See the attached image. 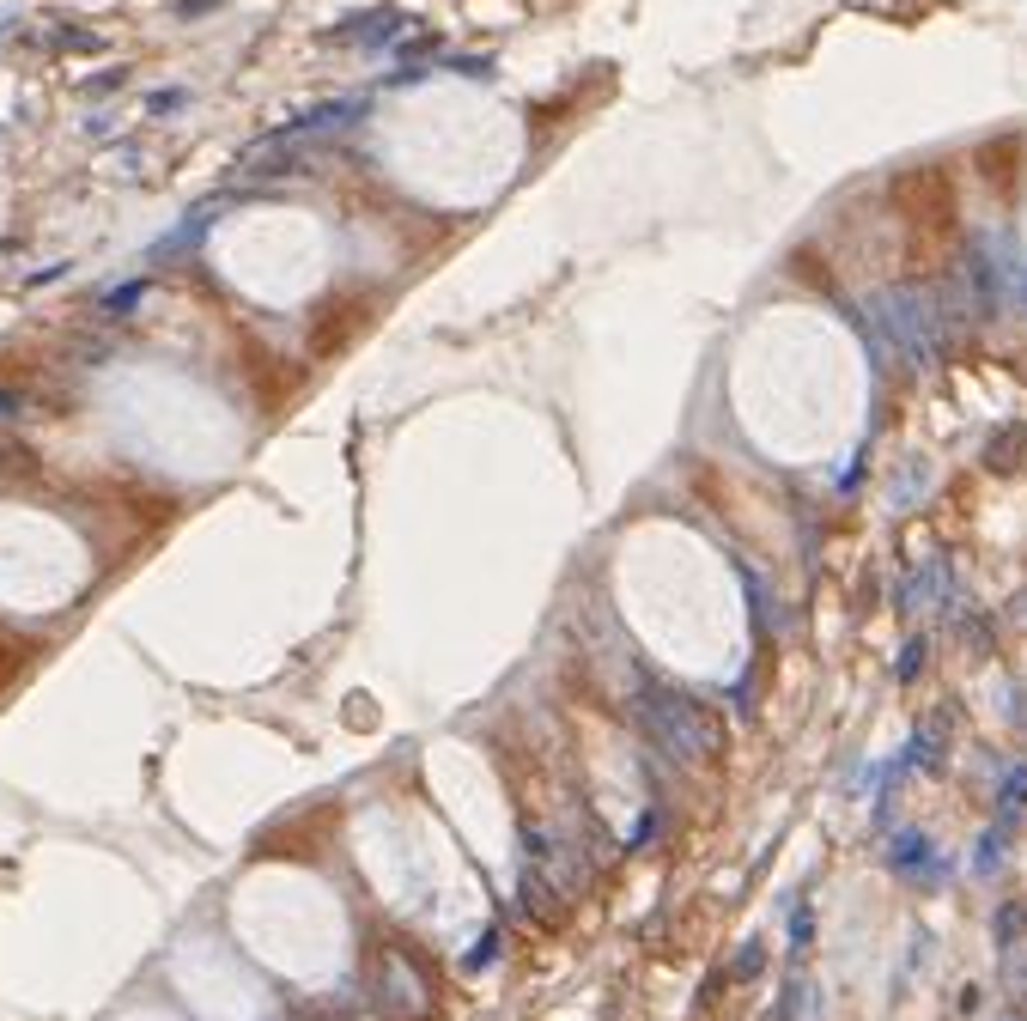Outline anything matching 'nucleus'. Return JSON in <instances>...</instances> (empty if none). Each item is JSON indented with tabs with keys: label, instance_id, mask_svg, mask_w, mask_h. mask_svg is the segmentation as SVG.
Listing matches in <instances>:
<instances>
[{
	"label": "nucleus",
	"instance_id": "f257e3e1",
	"mask_svg": "<svg viewBox=\"0 0 1027 1021\" xmlns=\"http://www.w3.org/2000/svg\"><path fill=\"white\" fill-rule=\"evenodd\" d=\"M626 724L639 730V742L657 760H669V766H711V760L724 754L718 712H711L699 693H687V687H675L663 675H639V681H632V693H626Z\"/></svg>",
	"mask_w": 1027,
	"mask_h": 1021
},
{
	"label": "nucleus",
	"instance_id": "f03ea898",
	"mask_svg": "<svg viewBox=\"0 0 1027 1021\" xmlns=\"http://www.w3.org/2000/svg\"><path fill=\"white\" fill-rule=\"evenodd\" d=\"M869 323H876V341L918 377H930L948 353L942 329H936V310H930V292L924 286H882L869 298Z\"/></svg>",
	"mask_w": 1027,
	"mask_h": 1021
},
{
	"label": "nucleus",
	"instance_id": "7ed1b4c3",
	"mask_svg": "<svg viewBox=\"0 0 1027 1021\" xmlns=\"http://www.w3.org/2000/svg\"><path fill=\"white\" fill-rule=\"evenodd\" d=\"M371 1009L389 1021H420L432 1009V979L420 973V961L408 949H383L371 967Z\"/></svg>",
	"mask_w": 1027,
	"mask_h": 1021
},
{
	"label": "nucleus",
	"instance_id": "20e7f679",
	"mask_svg": "<svg viewBox=\"0 0 1027 1021\" xmlns=\"http://www.w3.org/2000/svg\"><path fill=\"white\" fill-rule=\"evenodd\" d=\"M888 870L900 876V882H912V888H936V882H948V870H955V857H948L930 833H918V827H900L894 839H888Z\"/></svg>",
	"mask_w": 1027,
	"mask_h": 1021
},
{
	"label": "nucleus",
	"instance_id": "39448f33",
	"mask_svg": "<svg viewBox=\"0 0 1027 1021\" xmlns=\"http://www.w3.org/2000/svg\"><path fill=\"white\" fill-rule=\"evenodd\" d=\"M365 98H329V104H316V110H298L292 122H280V128H268L250 152H268V146H292V140H310V134H341V128H353V122H365Z\"/></svg>",
	"mask_w": 1027,
	"mask_h": 1021
},
{
	"label": "nucleus",
	"instance_id": "423d86ee",
	"mask_svg": "<svg viewBox=\"0 0 1027 1021\" xmlns=\"http://www.w3.org/2000/svg\"><path fill=\"white\" fill-rule=\"evenodd\" d=\"M402 31H408V13H395V7H371V13H353V19L329 25V31H323V43H353V49H365V55H389L395 43H402Z\"/></svg>",
	"mask_w": 1027,
	"mask_h": 1021
},
{
	"label": "nucleus",
	"instance_id": "0eeeda50",
	"mask_svg": "<svg viewBox=\"0 0 1027 1021\" xmlns=\"http://www.w3.org/2000/svg\"><path fill=\"white\" fill-rule=\"evenodd\" d=\"M955 566H948V554H936V560H924L918 572H906L900 584H894V614L900 620H912L918 608H930V602H948V590H955V578H948Z\"/></svg>",
	"mask_w": 1027,
	"mask_h": 1021
},
{
	"label": "nucleus",
	"instance_id": "6e6552de",
	"mask_svg": "<svg viewBox=\"0 0 1027 1021\" xmlns=\"http://www.w3.org/2000/svg\"><path fill=\"white\" fill-rule=\"evenodd\" d=\"M948 736H955V705H936V712L912 730V742H906V754H900V766H918V772H942V760H948Z\"/></svg>",
	"mask_w": 1027,
	"mask_h": 1021
},
{
	"label": "nucleus",
	"instance_id": "1a4fd4ad",
	"mask_svg": "<svg viewBox=\"0 0 1027 1021\" xmlns=\"http://www.w3.org/2000/svg\"><path fill=\"white\" fill-rule=\"evenodd\" d=\"M517 912H529L535 924H560V912H566V894L553 888L535 863H517Z\"/></svg>",
	"mask_w": 1027,
	"mask_h": 1021
},
{
	"label": "nucleus",
	"instance_id": "9d476101",
	"mask_svg": "<svg viewBox=\"0 0 1027 1021\" xmlns=\"http://www.w3.org/2000/svg\"><path fill=\"white\" fill-rule=\"evenodd\" d=\"M924 493H930V462L924 456H912L906 468H894V481H888V505L894 511H918Z\"/></svg>",
	"mask_w": 1027,
	"mask_h": 1021
},
{
	"label": "nucleus",
	"instance_id": "9b49d317",
	"mask_svg": "<svg viewBox=\"0 0 1027 1021\" xmlns=\"http://www.w3.org/2000/svg\"><path fill=\"white\" fill-rule=\"evenodd\" d=\"M1021 456H1027V426H1003V432H991V444H985V468H991V475H1015Z\"/></svg>",
	"mask_w": 1027,
	"mask_h": 1021
},
{
	"label": "nucleus",
	"instance_id": "f8f14e48",
	"mask_svg": "<svg viewBox=\"0 0 1027 1021\" xmlns=\"http://www.w3.org/2000/svg\"><path fill=\"white\" fill-rule=\"evenodd\" d=\"M1021 809H1027V766L1015 760V766H1003V784H997V821H1003V833L1021 821Z\"/></svg>",
	"mask_w": 1027,
	"mask_h": 1021
},
{
	"label": "nucleus",
	"instance_id": "ddd939ff",
	"mask_svg": "<svg viewBox=\"0 0 1027 1021\" xmlns=\"http://www.w3.org/2000/svg\"><path fill=\"white\" fill-rule=\"evenodd\" d=\"M31 475H37V450L0 432V487H19V481H31Z\"/></svg>",
	"mask_w": 1027,
	"mask_h": 1021
},
{
	"label": "nucleus",
	"instance_id": "4468645a",
	"mask_svg": "<svg viewBox=\"0 0 1027 1021\" xmlns=\"http://www.w3.org/2000/svg\"><path fill=\"white\" fill-rule=\"evenodd\" d=\"M742 584H748V602H754V620H760V633H784V608H778L772 584H766L760 572H742Z\"/></svg>",
	"mask_w": 1027,
	"mask_h": 1021
},
{
	"label": "nucleus",
	"instance_id": "2eb2a0df",
	"mask_svg": "<svg viewBox=\"0 0 1027 1021\" xmlns=\"http://www.w3.org/2000/svg\"><path fill=\"white\" fill-rule=\"evenodd\" d=\"M924 663H930V639H924V633H912V639L894 651V669H888V675H894L900 687H912V681L924 675Z\"/></svg>",
	"mask_w": 1027,
	"mask_h": 1021
},
{
	"label": "nucleus",
	"instance_id": "dca6fc26",
	"mask_svg": "<svg viewBox=\"0 0 1027 1021\" xmlns=\"http://www.w3.org/2000/svg\"><path fill=\"white\" fill-rule=\"evenodd\" d=\"M991 936H997V949H1015L1027 936V900H1003L997 918H991Z\"/></svg>",
	"mask_w": 1027,
	"mask_h": 1021
},
{
	"label": "nucleus",
	"instance_id": "f3484780",
	"mask_svg": "<svg viewBox=\"0 0 1027 1021\" xmlns=\"http://www.w3.org/2000/svg\"><path fill=\"white\" fill-rule=\"evenodd\" d=\"M1003 857H1009V833H1003V827L979 833V845H973V876H997Z\"/></svg>",
	"mask_w": 1027,
	"mask_h": 1021
},
{
	"label": "nucleus",
	"instance_id": "a211bd4d",
	"mask_svg": "<svg viewBox=\"0 0 1027 1021\" xmlns=\"http://www.w3.org/2000/svg\"><path fill=\"white\" fill-rule=\"evenodd\" d=\"M778 1021H815V985H809V979H790V985H784Z\"/></svg>",
	"mask_w": 1027,
	"mask_h": 1021
},
{
	"label": "nucleus",
	"instance_id": "6ab92c4d",
	"mask_svg": "<svg viewBox=\"0 0 1027 1021\" xmlns=\"http://www.w3.org/2000/svg\"><path fill=\"white\" fill-rule=\"evenodd\" d=\"M49 49H67V55H98V49H104V37H98V31H86V25H61V31L49 37Z\"/></svg>",
	"mask_w": 1027,
	"mask_h": 1021
},
{
	"label": "nucleus",
	"instance_id": "aec40b11",
	"mask_svg": "<svg viewBox=\"0 0 1027 1021\" xmlns=\"http://www.w3.org/2000/svg\"><path fill=\"white\" fill-rule=\"evenodd\" d=\"M760 973H766V942H760V936H748L742 949H736V967H730V979H742V985H748V979H760Z\"/></svg>",
	"mask_w": 1027,
	"mask_h": 1021
},
{
	"label": "nucleus",
	"instance_id": "412c9836",
	"mask_svg": "<svg viewBox=\"0 0 1027 1021\" xmlns=\"http://www.w3.org/2000/svg\"><path fill=\"white\" fill-rule=\"evenodd\" d=\"M499 949H505V936H499V930H487V936H481V942H474V949L462 955V973H487V967L499 961Z\"/></svg>",
	"mask_w": 1027,
	"mask_h": 1021
},
{
	"label": "nucleus",
	"instance_id": "4be33fe9",
	"mask_svg": "<svg viewBox=\"0 0 1027 1021\" xmlns=\"http://www.w3.org/2000/svg\"><path fill=\"white\" fill-rule=\"evenodd\" d=\"M140 298H146V280H122V286L104 292V310L110 317H128V310H140Z\"/></svg>",
	"mask_w": 1027,
	"mask_h": 1021
},
{
	"label": "nucleus",
	"instance_id": "5701e85b",
	"mask_svg": "<svg viewBox=\"0 0 1027 1021\" xmlns=\"http://www.w3.org/2000/svg\"><path fill=\"white\" fill-rule=\"evenodd\" d=\"M663 815H669V809H663V803H651V809L639 815V827H632V839H626V845H632V851H645L651 839H663V827H669Z\"/></svg>",
	"mask_w": 1027,
	"mask_h": 1021
},
{
	"label": "nucleus",
	"instance_id": "b1692460",
	"mask_svg": "<svg viewBox=\"0 0 1027 1021\" xmlns=\"http://www.w3.org/2000/svg\"><path fill=\"white\" fill-rule=\"evenodd\" d=\"M183 104H189V92H183V86H171V92H152V98H146V116H177Z\"/></svg>",
	"mask_w": 1027,
	"mask_h": 1021
},
{
	"label": "nucleus",
	"instance_id": "393cba45",
	"mask_svg": "<svg viewBox=\"0 0 1027 1021\" xmlns=\"http://www.w3.org/2000/svg\"><path fill=\"white\" fill-rule=\"evenodd\" d=\"M863 462H869V450H857V456H851V462H845V468H839V481H833V487H839V493H845V499H851V493H857V487H863Z\"/></svg>",
	"mask_w": 1027,
	"mask_h": 1021
},
{
	"label": "nucleus",
	"instance_id": "a878e982",
	"mask_svg": "<svg viewBox=\"0 0 1027 1021\" xmlns=\"http://www.w3.org/2000/svg\"><path fill=\"white\" fill-rule=\"evenodd\" d=\"M116 86H128V67H110V73H92V80H86V98H104V92H116Z\"/></svg>",
	"mask_w": 1027,
	"mask_h": 1021
},
{
	"label": "nucleus",
	"instance_id": "bb28decb",
	"mask_svg": "<svg viewBox=\"0 0 1027 1021\" xmlns=\"http://www.w3.org/2000/svg\"><path fill=\"white\" fill-rule=\"evenodd\" d=\"M444 67H450V73H474V80H487V73H493V61H487V55H450Z\"/></svg>",
	"mask_w": 1027,
	"mask_h": 1021
},
{
	"label": "nucleus",
	"instance_id": "cd10ccee",
	"mask_svg": "<svg viewBox=\"0 0 1027 1021\" xmlns=\"http://www.w3.org/2000/svg\"><path fill=\"white\" fill-rule=\"evenodd\" d=\"M13 420H25V396L19 389H0V426H13Z\"/></svg>",
	"mask_w": 1027,
	"mask_h": 1021
},
{
	"label": "nucleus",
	"instance_id": "c85d7f7f",
	"mask_svg": "<svg viewBox=\"0 0 1027 1021\" xmlns=\"http://www.w3.org/2000/svg\"><path fill=\"white\" fill-rule=\"evenodd\" d=\"M809 936H815V918H809V906H803L797 918H790V942H797V955L809 949Z\"/></svg>",
	"mask_w": 1027,
	"mask_h": 1021
},
{
	"label": "nucleus",
	"instance_id": "c756f323",
	"mask_svg": "<svg viewBox=\"0 0 1027 1021\" xmlns=\"http://www.w3.org/2000/svg\"><path fill=\"white\" fill-rule=\"evenodd\" d=\"M213 7H225V0H177V19H207Z\"/></svg>",
	"mask_w": 1027,
	"mask_h": 1021
},
{
	"label": "nucleus",
	"instance_id": "7c9ffc66",
	"mask_svg": "<svg viewBox=\"0 0 1027 1021\" xmlns=\"http://www.w3.org/2000/svg\"><path fill=\"white\" fill-rule=\"evenodd\" d=\"M7 31H13V19H0V37H7Z\"/></svg>",
	"mask_w": 1027,
	"mask_h": 1021
},
{
	"label": "nucleus",
	"instance_id": "2f4dec72",
	"mask_svg": "<svg viewBox=\"0 0 1027 1021\" xmlns=\"http://www.w3.org/2000/svg\"><path fill=\"white\" fill-rule=\"evenodd\" d=\"M1015 614H1027V596H1021V602H1015Z\"/></svg>",
	"mask_w": 1027,
	"mask_h": 1021
},
{
	"label": "nucleus",
	"instance_id": "473e14b6",
	"mask_svg": "<svg viewBox=\"0 0 1027 1021\" xmlns=\"http://www.w3.org/2000/svg\"><path fill=\"white\" fill-rule=\"evenodd\" d=\"M1003 1021H1021V1015H1003Z\"/></svg>",
	"mask_w": 1027,
	"mask_h": 1021
}]
</instances>
